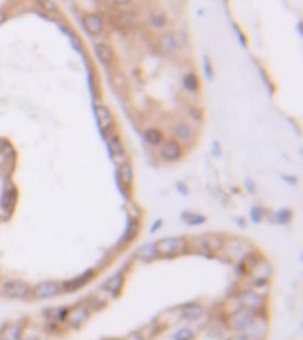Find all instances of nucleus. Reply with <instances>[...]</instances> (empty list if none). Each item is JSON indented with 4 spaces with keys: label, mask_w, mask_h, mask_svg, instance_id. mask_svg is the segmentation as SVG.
Returning <instances> with one entry per match:
<instances>
[{
    "label": "nucleus",
    "mask_w": 303,
    "mask_h": 340,
    "mask_svg": "<svg viewBox=\"0 0 303 340\" xmlns=\"http://www.w3.org/2000/svg\"><path fill=\"white\" fill-rule=\"evenodd\" d=\"M254 317H256V312H252V310L238 309L236 312L230 316L229 325H230V328H234L236 332H243V330L248 328V325L252 323Z\"/></svg>",
    "instance_id": "nucleus-1"
},
{
    "label": "nucleus",
    "mask_w": 303,
    "mask_h": 340,
    "mask_svg": "<svg viewBox=\"0 0 303 340\" xmlns=\"http://www.w3.org/2000/svg\"><path fill=\"white\" fill-rule=\"evenodd\" d=\"M184 247H186V243H184L183 238H167V239H162V241L156 243V250H158V254H164V255L179 254V252L184 250Z\"/></svg>",
    "instance_id": "nucleus-2"
},
{
    "label": "nucleus",
    "mask_w": 303,
    "mask_h": 340,
    "mask_svg": "<svg viewBox=\"0 0 303 340\" xmlns=\"http://www.w3.org/2000/svg\"><path fill=\"white\" fill-rule=\"evenodd\" d=\"M2 291L8 298H14V300H22L28 294V284L24 280H9L2 286Z\"/></svg>",
    "instance_id": "nucleus-3"
},
{
    "label": "nucleus",
    "mask_w": 303,
    "mask_h": 340,
    "mask_svg": "<svg viewBox=\"0 0 303 340\" xmlns=\"http://www.w3.org/2000/svg\"><path fill=\"white\" fill-rule=\"evenodd\" d=\"M60 293V286L57 282H41L34 287V296L38 300H48V298H54Z\"/></svg>",
    "instance_id": "nucleus-4"
},
{
    "label": "nucleus",
    "mask_w": 303,
    "mask_h": 340,
    "mask_svg": "<svg viewBox=\"0 0 303 340\" xmlns=\"http://www.w3.org/2000/svg\"><path fill=\"white\" fill-rule=\"evenodd\" d=\"M240 303L243 305V309H248L252 310V312H257L259 309H262V296L257 293H254V291H246V293H243L240 296Z\"/></svg>",
    "instance_id": "nucleus-5"
},
{
    "label": "nucleus",
    "mask_w": 303,
    "mask_h": 340,
    "mask_svg": "<svg viewBox=\"0 0 303 340\" xmlns=\"http://www.w3.org/2000/svg\"><path fill=\"white\" fill-rule=\"evenodd\" d=\"M89 316H90V310L87 309L86 305H80V307H74L71 312H68V323H70L71 326H80V325H84L87 319H89Z\"/></svg>",
    "instance_id": "nucleus-6"
},
{
    "label": "nucleus",
    "mask_w": 303,
    "mask_h": 340,
    "mask_svg": "<svg viewBox=\"0 0 303 340\" xmlns=\"http://www.w3.org/2000/svg\"><path fill=\"white\" fill-rule=\"evenodd\" d=\"M82 23L90 35H98V34H101V30H103V20H101L96 12H89V14L84 16Z\"/></svg>",
    "instance_id": "nucleus-7"
},
{
    "label": "nucleus",
    "mask_w": 303,
    "mask_h": 340,
    "mask_svg": "<svg viewBox=\"0 0 303 340\" xmlns=\"http://www.w3.org/2000/svg\"><path fill=\"white\" fill-rule=\"evenodd\" d=\"M160 156L164 158L165 161H176L179 156H181V147H179L178 142L168 140L162 145V149H160Z\"/></svg>",
    "instance_id": "nucleus-8"
},
{
    "label": "nucleus",
    "mask_w": 303,
    "mask_h": 340,
    "mask_svg": "<svg viewBox=\"0 0 303 340\" xmlns=\"http://www.w3.org/2000/svg\"><path fill=\"white\" fill-rule=\"evenodd\" d=\"M273 270L268 262H257L256 266L252 268V278L256 282H268V278L272 277Z\"/></svg>",
    "instance_id": "nucleus-9"
},
{
    "label": "nucleus",
    "mask_w": 303,
    "mask_h": 340,
    "mask_svg": "<svg viewBox=\"0 0 303 340\" xmlns=\"http://www.w3.org/2000/svg\"><path fill=\"white\" fill-rule=\"evenodd\" d=\"M0 340H22V326L20 325H6L0 330Z\"/></svg>",
    "instance_id": "nucleus-10"
},
{
    "label": "nucleus",
    "mask_w": 303,
    "mask_h": 340,
    "mask_svg": "<svg viewBox=\"0 0 303 340\" xmlns=\"http://www.w3.org/2000/svg\"><path fill=\"white\" fill-rule=\"evenodd\" d=\"M94 51H96L98 59L105 64V66H110V64H112L114 53H112V48H110L106 43H98L96 46H94Z\"/></svg>",
    "instance_id": "nucleus-11"
},
{
    "label": "nucleus",
    "mask_w": 303,
    "mask_h": 340,
    "mask_svg": "<svg viewBox=\"0 0 303 340\" xmlns=\"http://www.w3.org/2000/svg\"><path fill=\"white\" fill-rule=\"evenodd\" d=\"M266 321L264 319H257V317H254L252 323L248 325V328H246V332H248V335L252 337V339H260V337L266 333Z\"/></svg>",
    "instance_id": "nucleus-12"
},
{
    "label": "nucleus",
    "mask_w": 303,
    "mask_h": 340,
    "mask_svg": "<svg viewBox=\"0 0 303 340\" xmlns=\"http://www.w3.org/2000/svg\"><path fill=\"white\" fill-rule=\"evenodd\" d=\"M96 119L100 122L101 129H106L112 126V115H110V110L103 105H96Z\"/></svg>",
    "instance_id": "nucleus-13"
},
{
    "label": "nucleus",
    "mask_w": 303,
    "mask_h": 340,
    "mask_svg": "<svg viewBox=\"0 0 303 340\" xmlns=\"http://www.w3.org/2000/svg\"><path fill=\"white\" fill-rule=\"evenodd\" d=\"M158 44H160V50L164 51V53H172V51L178 48V39H176L174 34H164L160 37Z\"/></svg>",
    "instance_id": "nucleus-14"
},
{
    "label": "nucleus",
    "mask_w": 303,
    "mask_h": 340,
    "mask_svg": "<svg viewBox=\"0 0 303 340\" xmlns=\"http://www.w3.org/2000/svg\"><path fill=\"white\" fill-rule=\"evenodd\" d=\"M158 255V250H156V243H146L144 247H140L138 252H136V257L140 261H152V259Z\"/></svg>",
    "instance_id": "nucleus-15"
},
{
    "label": "nucleus",
    "mask_w": 303,
    "mask_h": 340,
    "mask_svg": "<svg viewBox=\"0 0 303 340\" xmlns=\"http://www.w3.org/2000/svg\"><path fill=\"white\" fill-rule=\"evenodd\" d=\"M202 314H204V309L198 303H192L183 309V317L188 321H197L198 317H202Z\"/></svg>",
    "instance_id": "nucleus-16"
},
{
    "label": "nucleus",
    "mask_w": 303,
    "mask_h": 340,
    "mask_svg": "<svg viewBox=\"0 0 303 340\" xmlns=\"http://www.w3.org/2000/svg\"><path fill=\"white\" fill-rule=\"evenodd\" d=\"M105 287L106 291H108L110 294H112V296H116L117 293H119L120 291V287H122V275H114L112 278H108V280L105 282Z\"/></svg>",
    "instance_id": "nucleus-17"
},
{
    "label": "nucleus",
    "mask_w": 303,
    "mask_h": 340,
    "mask_svg": "<svg viewBox=\"0 0 303 340\" xmlns=\"http://www.w3.org/2000/svg\"><path fill=\"white\" fill-rule=\"evenodd\" d=\"M108 147H110V153H112L114 158H117V160H122V158H124V149H122V144H120V140L117 137L110 138Z\"/></svg>",
    "instance_id": "nucleus-18"
},
{
    "label": "nucleus",
    "mask_w": 303,
    "mask_h": 340,
    "mask_svg": "<svg viewBox=\"0 0 303 340\" xmlns=\"http://www.w3.org/2000/svg\"><path fill=\"white\" fill-rule=\"evenodd\" d=\"M117 21H119V25H122V27H132V25L136 23V14L132 11H120L119 14H117Z\"/></svg>",
    "instance_id": "nucleus-19"
},
{
    "label": "nucleus",
    "mask_w": 303,
    "mask_h": 340,
    "mask_svg": "<svg viewBox=\"0 0 303 340\" xmlns=\"http://www.w3.org/2000/svg\"><path fill=\"white\" fill-rule=\"evenodd\" d=\"M90 277H92V271H87V273L82 275V277H78V278H74V280H71V282H68V284H64V289H66V291L78 289V287H82L84 284L87 282V278H90Z\"/></svg>",
    "instance_id": "nucleus-20"
},
{
    "label": "nucleus",
    "mask_w": 303,
    "mask_h": 340,
    "mask_svg": "<svg viewBox=\"0 0 303 340\" xmlns=\"http://www.w3.org/2000/svg\"><path fill=\"white\" fill-rule=\"evenodd\" d=\"M174 135L178 138H181V140H190L192 138V128L188 124H183V122H181V124H178L174 128Z\"/></svg>",
    "instance_id": "nucleus-21"
},
{
    "label": "nucleus",
    "mask_w": 303,
    "mask_h": 340,
    "mask_svg": "<svg viewBox=\"0 0 303 340\" xmlns=\"http://www.w3.org/2000/svg\"><path fill=\"white\" fill-rule=\"evenodd\" d=\"M162 138L164 137H162V131H160V129L151 128L146 131V142H148V144L158 145V144H162Z\"/></svg>",
    "instance_id": "nucleus-22"
},
{
    "label": "nucleus",
    "mask_w": 303,
    "mask_h": 340,
    "mask_svg": "<svg viewBox=\"0 0 303 340\" xmlns=\"http://www.w3.org/2000/svg\"><path fill=\"white\" fill-rule=\"evenodd\" d=\"M120 181L124 184H132V181H133V170H132V165H130L128 161L120 165Z\"/></svg>",
    "instance_id": "nucleus-23"
},
{
    "label": "nucleus",
    "mask_w": 303,
    "mask_h": 340,
    "mask_svg": "<svg viewBox=\"0 0 303 340\" xmlns=\"http://www.w3.org/2000/svg\"><path fill=\"white\" fill-rule=\"evenodd\" d=\"M195 337L194 330L190 328H181L172 335V340H192Z\"/></svg>",
    "instance_id": "nucleus-24"
},
{
    "label": "nucleus",
    "mask_w": 303,
    "mask_h": 340,
    "mask_svg": "<svg viewBox=\"0 0 303 340\" xmlns=\"http://www.w3.org/2000/svg\"><path fill=\"white\" fill-rule=\"evenodd\" d=\"M151 23L154 28H164L165 23H167V20H165V16L162 14V12H156V14L151 16Z\"/></svg>",
    "instance_id": "nucleus-25"
},
{
    "label": "nucleus",
    "mask_w": 303,
    "mask_h": 340,
    "mask_svg": "<svg viewBox=\"0 0 303 340\" xmlns=\"http://www.w3.org/2000/svg\"><path fill=\"white\" fill-rule=\"evenodd\" d=\"M184 87H186L188 90H197L198 89V80L195 74H186L184 76Z\"/></svg>",
    "instance_id": "nucleus-26"
},
{
    "label": "nucleus",
    "mask_w": 303,
    "mask_h": 340,
    "mask_svg": "<svg viewBox=\"0 0 303 340\" xmlns=\"http://www.w3.org/2000/svg\"><path fill=\"white\" fill-rule=\"evenodd\" d=\"M14 200H16V195L14 193H6L4 199H2V206H4L6 211H9V209H12V206H14Z\"/></svg>",
    "instance_id": "nucleus-27"
},
{
    "label": "nucleus",
    "mask_w": 303,
    "mask_h": 340,
    "mask_svg": "<svg viewBox=\"0 0 303 340\" xmlns=\"http://www.w3.org/2000/svg\"><path fill=\"white\" fill-rule=\"evenodd\" d=\"M41 5H44V9L46 11H57V7H55V4L54 2H48V0H41Z\"/></svg>",
    "instance_id": "nucleus-28"
},
{
    "label": "nucleus",
    "mask_w": 303,
    "mask_h": 340,
    "mask_svg": "<svg viewBox=\"0 0 303 340\" xmlns=\"http://www.w3.org/2000/svg\"><path fill=\"white\" fill-rule=\"evenodd\" d=\"M230 340H250L248 335H243V333H238V335L230 337Z\"/></svg>",
    "instance_id": "nucleus-29"
},
{
    "label": "nucleus",
    "mask_w": 303,
    "mask_h": 340,
    "mask_svg": "<svg viewBox=\"0 0 303 340\" xmlns=\"http://www.w3.org/2000/svg\"><path fill=\"white\" fill-rule=\"evenodd\" d=\"M132 0H112V4H116V5H128Z\"/></svg>",
    "instance_id": "nucleus-30"
},
{
    "label": "nucleus",
    "mask_w": 303,
    "mask_h": 340,
    "mask_svg": "<svg viewBox=\"0 0 303 340\" xmlns=\"http://www.w3.org/2000/svg\"><path fill=\"white\" fill-rule=\"evenodd\" d=\"M110 340H117V339H110Z\"/></svg>",
    "instance_id": "nucleus-31"
},
{
    "label": "nucleus",
    "mask_w": 303,
    "mask_h": 340,
    "mask_svg": "<svg viewBox=\"0 0 303 340\" xmlns=\"http://www.w3.org/2000/svg\"><path fill=\"white\" fill-rule=\"evenodd\" d=\"M0 147H2V144H0Z\"/></svg>",
    "instance_id": "nucleus-32"
}]
</instances>
